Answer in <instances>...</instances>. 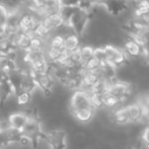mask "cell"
<instances>
[{"mask_svg":"<svg viewBox=\"0 0 149 149\" xmlns=\"http://www.w3.org/2000/svg\"><path fill=\"white\" fill-rule=\"evenodd\" d=\"M15 95H16V100H17V104H19V106H26L31 100V94L24 91L16 92Z\"/></svg>","mask_w":149,"mask_h":149,"instance_id":"9a60e30c","label":"cell"},{"mask_svg":"<svg viewBox=\"0 0 149 149\" xmlns=\"http://www.w3.org/2000/svg\"><path fill=\"white\" fill-rule=\"evenodd\" d=\"M102 48H104V54H106L107 63L110 64L111 66L117 69L128 64L129 58L127 57L122 48L112 45V44H107Z\"/></svg>","mask_w":149,"mask_h":149,"instance_id":"277c9868","label":"cell"},{"mask_svg":"<svg viewBox=\"0 0 149 149\" xmlns=\"http://www.w3.org/2000/svg\"><path fill=\"white\" fill-rule=\"evenodd\" d=\"M123 50L128 58H142L143 56V48L132 38L125 40Z\"/></svg>","mask_w":149,"mask_h":149,"instance_id":"30bf717a","label":"cell"},{"mask_svg":"<svg viewBox=\"0 0 149 149\" xmlns=\"http://www.w3.org/2000/svg\"><path fill=\"white\" fill-rule=\"evenodd\" d=\"M31 75L35 79L37 87H39L46 95H50L54 86V78L51 71L44 73H31Z\"/></svg>","mask_w":149,"mask_h":149,"instance_id":"9c48e42d","label":"cell"},{"mask_svg":"<svg viewBox=\"0 0 149 149\" xmlns=\"http://www.w3.org/2000/svg\"><path fill=\"white\" fill-rule=\"evenodd\" d=\"M70 110L73 115L77 114L82 111L94 110L95 108L92 104L90 97L86 91H83L81 89H77L74 91L73 95L70 100Z\"/></svg>","mask_w":149,"mask_h":149,"instance_id":"8992f818","label":"cell"},{"mask_svg":"<svg viewBox=\"0 0 149 149\" xmlns=\"http://www.w3.org/2000/svg\"><path fill=\"white\" fill-rule=\"evenodd\" d=\"M138 104L143 111L144 119L149 120V95H143L138 100Z\"/></svg>","mask_w":149,"mask_h":149,"instance_id":"5bb4252c","label":"cell"},{"mask_svg":"<svg viewBox=\"0 0 149 149\" xmlns=\"http://www.w3.org/2000/svg\"><path fill=\"white\" fill-rule=\"evenodd\" d=\"M142 139H143V142L146 146L149 148V126L144 130L143 135H142Z\"/></svg>","mask_w":149,"mask_h":149,"instance_id":"2e32d148","label":"cell"},{"mask_svg":"<svg viewBox=\"0 0 149 149\" xmlns=\"http://www.w3.org/2000/svg\"><path fill=\"white\" fill-rule=\"evenodd\" d=\"M31 8L44 18L59 14L62 5L60 0H31Z\"/></svg>","mask_w":149,"mask_h":149,"instance_id":"3957f363","label":"cell"},{"mask_svg":"<svg viewBox=\"0 0 149 149\" xmlns=\"http://www.w3.org/2000/svg\"><path fill=\"white\" fill-rule=\"evenodd\" d=\"M44 140L50 149H66L67 147V134L63 130L55 129L45 133Z\"/></svg>","mask_w":149,"mask_h":149,"instance_id":"ba28073f","label":"cell"},{"mask_svg":"<svg viewBox=\"0 0 149 149\" xmlns=\"http://www.w3.org/2000/svg\"><path fill=\"white\" fill-rule=\"evenodd\" d=\"M63 47L68 53H73L81 47L80 38L74 33H70L63 37Z\"/></svg>","mask_w":149,"mask_h":149,"instance_id":"7c38bea8","label":"cell"},{"mask_svg":"<svg viewBox=\"0 0 149 149\" xmlns=\"http://www.w3.org/2000/svg\"><path fill=\"white\" fill-rule=\"evenodd\" d=\"M133 86L130 83L119 81L116 79L107 85L106 91L112 96H114L117 100H119L120 104H123L126 100H128V98L133 92Z\"/></svg>","mask_w":149,"mask_h":149,"instance_id":"5b68a950","label":"cell"},{"mask_svg":"<svg viewBox=\"0 0 149 149\" xmlns=\"http://www.w3.org/2000/svg\"><path fill=\"white\" fill-rule=\"evenodd\" d=\"M0 149H3V148H2V147H0Z\"/></svg>","mask_w":149,"mask_h":149,"instance_id":"ac0fdd59","label":"cell"},{"mask_svg":"<svg viewBox=\"0 0 149 149\" xmlns=\"http://www.w3.org/2000/svg\"><path fill=\"white\" fill-rule=\"evenodd\" d=\"M144 115L141 107L138 102L131 104L124 108L118 109L114 113V121L119 125H125L129 123H138L143 121Z\"/></svg>","mask_w":149,"mask_h":149,"instance_id":"6da1fadb","label":"cell"},{"mask_svg":"<svg viewBox=\"0 0 149 149\" xmlns=\"http://www.w3.org/2000/svg\"><path fill=\"white\" fill-rule=\"evenodd\" d=\"M97 5L102 6L107 14L113 17H119L127 13L131 3L129 0H100Z\"/></svg>","mask_w":149,"mask_h":149,"instance_id":"52a82bcc","label":"cell"},{"mask_svg":"<svg viewBox=\"0 0 149 149\" xmlns=\"http://www.w3.org/2000/svg\"><path fill=\"white\" fill-rule=\"evenodd\" d=\"M29 119L22 130V135L31 140V146H37L41 140H44L45 133L42 131L41 121L35 113H28Z\"/></svg>","mask_w":149,"mask_h":149,"instance_id":"7a4b0ae2","label":"cell"},{"mask_svg":"<svg viewBox=\"0 0 149 149\" xmlns=\"http://www.w3.org/2000/svg\"><path fill=\"white\" fill-rule=\"evenodd\" d=\"M29 119V115L28 113H13V114L9 115L7 120V125L9 127L13 128V129L19 130L22 131L26 126V122Z\"/></svg>","mask_w":149,"mask_h":149,"instance_id":"8fae6325","label":"cell"},{"mask_svg":"<svg viewBox=\"0 0 149 149\" xmlns=\"http://www.w3.org/2000/svg\"><path fill=\"white\" fill-rule=\"evenodd\" d=\"M93 50L91 46H81L79 49V61L82 69L93 59Z\"/></svg>","mask_w":149,"mask_h":149,"instance_id":"4fadbf2b","label":"cell"},{"mask_svg":"<svg viewBox=\"0 0 149 149\" xmlns=\"http://www.w3.org/2000/svg\"><path fill=\"white\" fill-rule=\"evenodd\" d=\"M80 1H94V2H96L95 0H80Z\"/></svg>","mask_w":149,"mask_h":149,"instance_id":"e0dca14e","label":"cell"}]
</instances>
